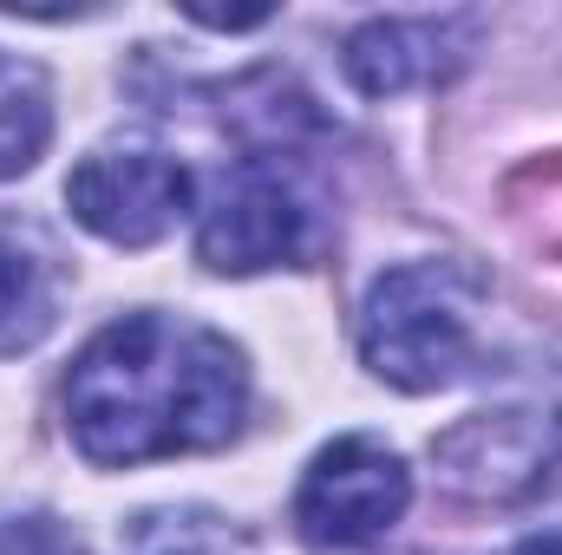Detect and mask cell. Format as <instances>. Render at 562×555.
Returning a JSON list of instances; mask_svg holds the SVG:
<instances>
[{"label": "cell", "mask_w": 562, "mask_h": 555, "mask_svg": "<svg viewBox=\"0 0 562 555\" xmlns=\"http://www.w3.org/2000/svg\"><path fill=\"white\" fill-rule=\"evenodd\" d=\"M59 256L20 229V223H0V353H26L53 333L59 320Z\"/></svg>", "instance_id": "8"}, {"label": "cell", "mask_w": 562, "mask_h": 555, "mask_svg": "<svg viewBox=\"0 0 562 555\" xmlns=\"http://www.w3.org/2000/svg\"><path fill=\"white\" fill-rule=\"evenodd\" d=\"M504 555H562V530H543V536H524V543H510Z\"/></svg>", "instance_id": "11"}, {"label": "cell", "mask_w": 562, "mask_h": 555, "mask_svg": "<svg viewBox=\"0 0 562 555\" xmlns=\"http://www.w3.org/2000/svg\"><path fill=\"white\" fill-rule=\"evenodd\" d=\"M484 294H491V281L451 256L386 269L360 307L367 373L400 393H438V386L464 380L471 353H477V301Z\"/></svg>", "instance_id": "2"}, {"label": "cell", "mask_w": 562, "mask_h": 555, "mask_svg": "<svg viewBox=\"0 0 562 555\" xmlns=\"http://www.w3.org/2000/svg\"><path fill=\"white\" fill-rule=\"evenodd\" d=\"M53 144V86L33 59L0 53V183L26 177Z\"/></svg>", "instance_id": "9"}, {"label": "cell", "mask_w": 562, "mask_h": 555, "mask_svg": "<svg viewBox=\"0 0 562 555\" xmlns=\"http://www.w3.org/2000/svg\"><path fill=\"white\" fill-rule=\"evenodd\" d=\"M59 399L86 464L132 471L157 457L223 451L249 412V366L229 333L144 307L79 347Z\"/></svg>", "instance_id": "1"}, {"label": "cell", "mask_w": 562, "mask_h": 555, "mask_svg": "<svg viewBox=\"0 0 562 555\" xmlns=\"http://www.w3.org/2000/svg\"><path fill=\"white\" fill-rule=\"evenodd\" d=\"M314 249H321V216L276 157H243L236 170L216 177L210 203L196 209V262L210 275L301 269Z\"/></svg>", "instance_id": "3"}, {"label": "cell", "mask_w": 562, "mask_h": 555, "mask_svg": "<svg viewBox=\"0 0 562 555\" xmlns=\"http://www.w3.org/2000/svg\"><path fill=\"white\" fill-rule=\"evenodd\" d=\"M477 46V13H425V20H367L340 66L353 79V92L367 99H400L419 86H445Z\"/></svg>", "instance_id": "7"}, {"label": "cell", "mask_w": 562, "mask_h": 555, "mask_svg": "<svg viewBox=\"0 0 562 555\" xmlns=\"http://www.w3.org/2000/svg\"><path fill=\"white\" fill-rule=\"evenodd\" d=\"M431 457L445 484L464 503H524L537 497L562 464V412L550 406H491L458 418L445 438H431Z\"/></svg>", "instance_id": "5"}, {"label": "cell", "mask_w": 562, "mask_h": 555, "mask_svg": "<svg viewBox=\"0 0 562 555\" xmlns=\"http://www.w3.org/2000/svg\"><path fill=\"white\" fill-rule=\"evenodd\" d=\"M0 555H86V543L53 510H7L0 517Z\"/></svg>", "instance_id": "10"}, {"label": "cell", "mask_w": 562, "mask_h": 555, "mask_svg": "<svg viewBox=\"0 0 562 555\" xmlns=\"http://www.w3.org/2000/svg\"><path fill=\"white\" fill-rule=\"evenodd\" d=\"M413 503V471L367 431H347L314 451L294 490V530L314 550H360L380 543Z\"/></svg>", "instance_id": "4"}, {"label": "cell", "mask_w": 562, "mask_h": 555, "mask_svg": "<svg viewBox=\"0 0 562 555\" xmlns=\"http://www.w3.org/2000/svg\"><path fill=\"white\" fill-rule=\"evenodd\" d=\"M190 190L196 177L170 157V150H92L72 177H66V203L72 216L105 236L112 249H150L164 242L183 216H190Z\"/></svg>", "instance_id": "6"}]
</instances>
